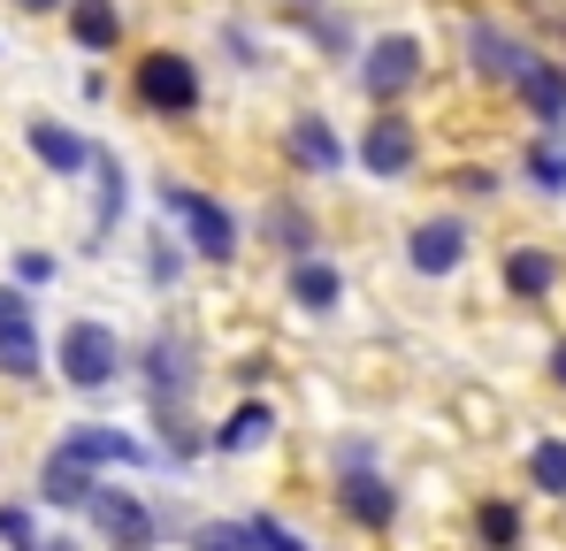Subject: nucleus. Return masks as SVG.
I'll return each instance as SVG.
<instances>
[{
  "mask_svg": "<svg viewBox=\"0 0 566 551\" xmlns=\"http://www.w3.org/2000/svg\"><path fill=\"white\" fill-rule=\"evenodd\" d=\"M115 367H123V345H115V330H99V322H70V330H62V375H70L77 391H99V383H115Z\"/></svg>",
  "mask_w": 566,
  "mask_h": 551,
  "instance_id": "nucleus-1",
  "label": "nucleus"
},
{
  "mask_svg": "<svg viewBox=\"0 0 566 551\" xmlns=\"http://www.w3.org/2000/svg\"><path fill=\"white\" fill-rule=\"evenodd\" d=\"M138 100L154 115H191L199 107V70H191L185 54H146L138 62Z\"/></svg>",
  "mask_w": 566,
  "mask_h": 551,
  "instance_id": "nucleus-2",
  "label": "nucleus"
},
{
  "mask_svg": "<svg viewBox=\"0 0 566 551\" xmlns=\"http://www.w3.org/2000/svg\"><path fill=\"white\" fill-rule=\"evenodd\" d=\"M169 207L185 215L191 246H199L207 261H230V253H238V222H230V215H222V207H214L207 191H185V184H177V191H169Z\"/></svg>",
  "mask_w": 566,
  "mask_h": 551,
  "instance_id": "nucleus-3",
  "label": "nucleus"
},
{
  "mask_svg": "<svg viewBox=\"0 0 566 551\" xmlns=\"http://www.w3.org/2000/svg\"><path fill=\"white\" fill-rule=\"evenodd\" d=\"M368 92L376 100H398L406 85H421V39H406V31H390V39H376V54H368Z\"/></svg>",
  "mask_w": 566,
  "mask_h": 551,
  "instance_id": "nucleus-4",
  "label": "nucleus"
},
{
  "mask_svg": "<svg viewBox=\"0 0 566 551\" xmlns=\"http://www.w3.org/2000/svg\"><path fill=\"white\" fill-rule=\"evenodd\" d=\"M413 154H421V138H413V123H406V115H376V123H368V138H360V162H368L376 177H406V169H413Z\"/></svg>",
  "mask_w": 566,
  "mask_h": 551,
  "instance_id": "nucleus-5",
  "label": "nucleus"
},
{
  "mask_svg": "<svg viewBox=\"0 0 566 551\" xmlns=\"http://www.w3.org/2000/svg\"><path fill=\"white\" fill-rule=\"evenodd\" d=\"M337 498H345V513H353L360 529H390V513H398V490H390L382 475H368L360 459H353V475H345V490H337Z\"/></svg>",
  "mask_w": 566,
  "mask_h": 551,
  "instance_id": "nucleus-6",
  "label": "nucleus"
},
{
  "mask_svg": "<svg viewBox=\"0 0 566 551\" xmlns=\"http://www.w3.org/2000/svg\"><path fill=\"white\" fill-rule=\"evenodd\" d=\"M468 46H474V70H482V77H505V85H521V77L536 70V54H528V46H513V39H497L490 23H474Z\"/></svg>",
  "mask_w": 566,
  "mask_h": 551,
  "instance_id": "nucleus-7",
  "label": "nucleus"
},
{
  "mask_svg": "<svg viewBox=\"0 0 566 551\" xmlns=\"http://www.w3.org/2000/svg\"><path fill=\"white\" fill-rule=\"evenodd\" d=\"M93 521H99V537H115V544H146L154 537V513L138 498H123V490H93Z\"/></svg>",
  "mask_w": 566,
  "mask_h": 551,
  "instance_id": "nucleus-8",
  "label": "nucleus"
},
{
  "mask_svg": "<svg viewBox=\"0 0 566 551\" xmlns=\"http://www.w3.org/2000/svg\"><path fill=\"white\" fill-rule=\"evenodd\" d=\"M146 383H154L161 406H177V398L191 391V345H185V337H154V353H146Z\"/></svg>",
  "mask_w": 566,
  "mask_h": 551,
  "instance_id": "nucleus-9",
  "label": "nucleus"
},
{
  "mask_svg": "<svg viewBox=\"0 0 566 551\" xmlns=\"http://www.w3.org/2000/svg\"><path fill=\"white\" fill-rule=\"evenodd\" d=\"M460 253H468V230H460V222H421V230H413V269L421 276L460 269Z\"/></svg>",
  "mask_w": 566,
  "mask_h": 551,
  "instance_id": "nucleus-10",
  "label": "nucleus"
},
{
  "mask_svg": "<svg viewBox=\"0 0 566 551\" xmlns=\"http://www.w3.org/2000/svg\"><path fill=\"white\" fill-rule=\"evenodd\" d=\"M31 154H39L54 177H77V169L93 162V146H85L77 131H62V123H31Z\"/></svg>",
  "mask_w": 566,
  "mask_h": 551,
  "instance_id": "nucleus-11",
  "label": "nucleus"
},
{
  "mask_svg": "<svg viewBox=\"0 0 566 551\" xmlns=\"http://www.w3.org/2000/svg\"><path fill=\"white\" fill-rule=\"evenodd\" d=\"M62 453H77L85 467H99V459H115V467H138V437H123V429H70L62 437Z\"/></svg>",
  "mask_w": 566,
  "mask_h": 551,
  "instance_id": "nucleus-12",
  "label": "nucleus"
},
{
  "mask_svg": "<svg viewBox=\"0 0 566 551\" xmlns=\"http://www.w3.org/2000/svg\"><path fill=\"white\" fill-rule=\"evenodd\" d=\"M39 490H46V506H93V475H85V459H77V453H54V459H46Z\"/></svg>",
  "mask_w": 566,
  "mask_h": 551,
  "instance_id": "nucleus-13",
  "label": "nucleus"
},
{
  "mask_svg": "<svg viewBox=\"0 0 566 551\" xmlns=\"http://www.w3.org/2000/svg\"><path fill=\"white\" fill-rule=\"evenodd\" d=\"M70 31H77V46L107 54L123 39V15H115V0H70Z\"/></svg>",
  "mask_w": 566,
  "mask_h": 551,
  "instance_id": "nucleus-14",
  "label": "nucleus"
},
{
  "mask_svg": "<svg viewBox=\"0 0 566 551\" xmlns=\"http://www.w3.org/2000/svg\"><path fill=\"white\" fill-rule=\"evenodd\" d=\"M0 375H39V330H31V314L0 322Z\"/></svg>",
  "mask_w": 566,
  "mask_h": 551,
  "instance_id": "nucleus-15",
  "label": "nucleus"
},
{
  "mask_svg": "<svg viewBox=\"0 0 566 551\" xmlns=\"http://www.w3.org/2000/svg\"><path fill=\"white\" fill-rule=\"evenodd\" d=\"M291 299L322 314V306H337V299H345V276L329 269V261H298V269H291Z\"/></svg>",
  "mask_w": 566,
  "mask_h": 551,
  "instance_id": "nucleus-16",
  "label": "nucleus"
},
{
  "mask_svg": "<svg viewBox=\"0 0 566 551\" xmlns=\"http://www.w3.org/2000/svg\"><path fill=\"white\" fill-rule=\"evenodd\" d=\"M291 162H298V169H337V138H329L322 115H298V123H291Z\"/></svg>",
  "mask_w": 566,
  "mask_h": 551,
  "instance_id": "nucleus-17",
  "label": "nucleus"
},
{
  "mask_svg": "<svg viewBox=\"0 0 566 551\" xmlns=\"http://www.w3.org/2000/svg\"><path fill=\"white\" fill-rule=\"evenodd\" d=\"M269 429H276V414H269V406H238V414L222 422V437H214V445H222V453H253Z\"/></svg>",
  "mask_w": 566,
  "mask_h": 551,
  "instance_id": "nucleus-18",
  "label": "nucleus"
},
{
  "mask_svg": "<svg viewBox=\"0 0 566 551\" xmlns=\"http://www.w3.org/2000/svg\"><path fill=\"white\" fill-rule=\"evenodd\" d=\"M505 283H513L521 299H544V291L559 283V261H552V253H513V261H505Z\"/></svg>",
  "mask_w": 566,
  "mask_h": 551,
  "instance_id": "nucleus-19",
  "label": "nucleus"
},
{
  "mask_svg": "<svg viewBox=\"0 0 566 551\" xmlns=\"http://www.w3.org/2000/svg\"><path fill=\"white\" fill-rule=\"evenodd\" d=\"M521 92H528V107H536L544 123H559V107H566V77H552V70L536 62V70L521 77Z\"/></svg>",
  "mask_w": 566,
  "mask_h": 551,
  "instance_id": "nucleus-20",
  "label": "nucleus"
},
{
  "mask_svg": "<svg viewBox=\"0 0 566 551\" xmlns=\"http://www.w3.org/2000/svg\"><path fill=\"white\" fill-rule=\"evenodd\" d=\"M528 475H536V490H552V498H559V490H566V445H559V437L528 453Z\"/></svg>",
  "mask_w": 566,
  "mask_h": 551,
  "instance_id": "nucleus-21",
  "label": "nucleus"
},
{
  "mask_svg": "<svg viewBox=\"0 0 566 551\" xmlns=\"http://www.w3.org/2000/svg\"><path fill=\"white\" fill-rule=\"evenodd\" d=\"M474 529H482V544H513V537H521V513H513V506H497V498H490V506H482V513H474Z\"/></svg>",
  "mask_w": 566,
  "mask_h": 551,
  "instance_id": "nucleus-22",
  "label": "nucleus"
},
{
  "mask_svg": "<svg viewBox=\"0 0 566 551\" xmlns=\"http://www.w3.org/2000/svg\"><path fill=\"white\" fill-rule=\"evenodd\" d=\"M528 169H536V184H552V191H559V184H566V154H559V146H536V154H528Z\"/></svg>",
  "mask_w": 566,
  "mask_h": 551,
  "instance_id": "nucleus-23",
  "label": "nucleus"
},
{
  "mask_svg": "<svg viewBox=\"0 0 566 551\" xmlns=\"http://www.w3.org/2000/svg\"><path fill=\"white\" fill-rule=\"evenodd\" d=\"M0 537H8V544H31L39 529H31V513H15V506H0Z\"/></svg>",
  "mask_w": 566,
  "mask_h": 551,
  "instance_id": "nucleus-24",
  "label": "nucleus"
},
{
  "mask_svg": "<svg viewBox=\"0 0 566 551\" xmlns=\"http://www.w3.org/2000/svg\"><path fill=\"white\" fill-rule=\"evenodd\" d=\"M8 314H31V306H23V291H0V322H8Z\"/></svg>",
  "mask_w": 566,
  "mask_h": 551,
  "instance_id": "nucleus-25",
  "label": "nucleus"
},
{
  "mask_svg": "<svg viewBox=\"0 0 566 551\" xmlns=\"http://www.w3.org/2000/svg\"><path fill=\"white\" fill-rule=\"evenodd\" d=\"M15 8H23V15H46V8H62V0H15Z\"/></svg>",
  "mask_w": 566,
  "mask_h": 551,
  "instance_id": "nucleus-26",
  "label": "nucleus"
},
{
  "mask_svg": "<svg viewBox=\"0 0 566 551\" xmlns=\"http://www.w3.org/2000/svg\"><path fill=\"white\" fill-rule=\"evenodd\" d=\"M552 375H559V383H566V345H559V353H552Z\"/></svg>",
  "mask_w": 566,
  "mask_h": 551,
  "instance_id": "nucleus-27",
  "label": "nucleus"
}]
</instances>
